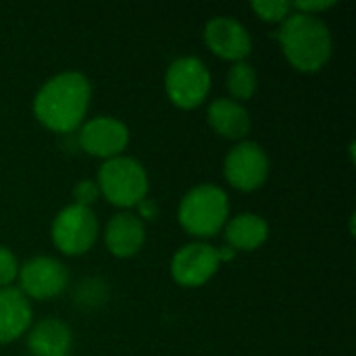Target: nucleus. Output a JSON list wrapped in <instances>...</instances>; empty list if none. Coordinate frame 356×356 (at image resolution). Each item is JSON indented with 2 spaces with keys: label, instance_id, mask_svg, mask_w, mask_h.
<instances>
[{
  "label": "nucleus",
  "instance_id": "nucleus-23",
  "mask_svg": "<svg viewBox=\"0 0 356 356\" xmlns=\"http://www.w3.org/2000/svg\"><path fill=\"white\" fill-rule=\"evenodd\" d=\"M65 356H69V355H65Z\"/></svg>",
  "mask_w": 356,
  "mask_h": 356
},
{
  "label": "nucleus",
  "instance_id": "nucleus-19",
  "mask_svg": "<svg viewBox=\"0 0 356 356\" xmlns=\"http://www.w3.org/2000/svg\"><path fill=\"white\" fill-rule=\"evenodd\" d=\"M17 275H19V263L15 254L6 246H0V288H10Z\"/></svg>",
  "mask_w": 356,
  "mask_h": 356
},
{
  "label": "nucleus",
  "instance_id": "nucleus-3",
  "mask_svg": "<svg viewBox=\"0 0 356 356\" xmlns=\"http://www.w3.org/2000/svg\"><path fill=\"white\" fill-rule=\"evenodd\" d=\"M229 202L227 194L211 184L192 188L179 202V223L196 238H211L219 234L227 221Z\"/></svg>",
  "mask_w": 356,
  "mask_h": 356
},
{
  "label": "nucleus",
  "instance_id": "nucleus-18",
  "mask_svg": "<svg viewBox=\"0 0 356 356\" xmlns=\"http://www.w3.org/2000/svg\"><path fill=\"white\" fill-rule=\"evenodd\" d=\"M250 8L269 23H282L290 13H292V4L290 2H280V0H265V2H252Z\"/></svg>",
  "mask_w": 356,
  "mask_h": 356
},
{
  "label": "nucleus",
  "instance_id": "nucleus-6",
  "mask_svg": "<svg viewBox=\"0 0 356 356\" xmlns=\"http://www.w3.org/2000/svg\"><path fill=\"white\" fill-rule=\"evenodd\" d=\"M98 236V221L92 209L69 204L52 221L54 246L71 257L83 254L92 248Z\"/></svg>",
  "mask_w": 356,
  "mask_h": 356
},
{
  "label": "nucleus",
  "instance_id": "nucleus-22",
  "mask_svg": "<svg viewBox=\"0 0 356 356\" xmlns=\"http://www.w3.org/2000/svg\"><path fill=\"white\" fill-rule=\"evenodd\" d=\"M138 207H140V215H142V217H146V219H154V217H156V207H154L152 200H146V198H144Z\"/></svg>",
  "mask_w": 356,
  "mask_h": 356
},
{
  "label": "nucleus",
  "instance_id": "nucleus-7",
  "mask_svg": "<svg viewBox=\"0 0 356 356\" xmlns=\"http://www.w3.org/2000/svg\"><path fill=\"white\" fill-rule=\"evenodd\" d=\"M19 290L27 298L48 300L58 296L69 282L67 267L50 257H35L19 267Z\"/></svg>",
  "mask_w": 356,
  "mask_h": 356
},
{
  "label": "nucleus",
  "instance_id": "nucleus-2",
  "mask_svg": "<svg viewBox=\"0 0 356 356\" xmlns=\"http://www.w3.org/2000/svg\"><path fill=\"white\" fill-rule=\"evenodd\" d=\"M273 35L290 65L302 73L319 71L332 56V33L319 17L292 10Z\"/></svg>",
  "mask_w": 356,
  "mask_h": 356
},
{
  "label": "nucleus",
  "instance_id": "nucleus-17",
  "mask_svg": "<svg viewBox=\"0 0 356 356\" xmlns=\"http://www.w3.org/2000/svg\"><path fill=\"white\" fill-rule=\"evenodd\" d=\"M227 88H229L232 96L238 98V100L252 98L254 92H257V73H254V69L244 60L236 63L227 73Z\"/></svg>",
  "mask_w": 356,
  "mask_h": 356
},
{
  "label": "nucleus",
  "instance_id": "nucleus-10",
  "mask_svg": "<svg viewBox=\"0 0 356 356\" xmlns=\"http://www.w3.org/2000/svg\"><path fill=\"white\" fill-rule=\"evenodd\" d=\"M77 142L83 152L108 161L121 156L129 142V131L121 121L113 117H96L79 129Z\"/></svg>",
  "mask_w": 356,
  "mask_h": 356
},
{
  "label": "nucleus",
  "instance_id": "nucleus-9",
  "mask_svg": "<svg viewBox=\"0 0 356 356\" xmlns=\"http://www.w3.org/2000/svg\"><path fill=\"white\" fill-rule=\"evenodd\" d=\"M219 263L221 261L217 248L202 242H194L175 252L171 261V273L179 286L198 288L215 275Z\"/></svg>",
  "mask_w": 356,
  "mask_h": 356
},
{
  "label": "nucleus",
  "instance_id": "nucleus-21",
  "mask_svg": "<svg viewBox=\"0 0 356 356\" xmlns=\"http://www.w3.org/2000/svg\"><path fill=\"white\" fill-rule=\"evenodd\" d=\"M292 4V10L296 13H302V15H313L317 17V13H323V10H330L336 6L334 0H300V2H290Z\"/></svg>",
  "mask_w": 356,
  "mask_h": 356
},
{
  "label": "nucleus",
  "instance_id": "nucleus-5",
  "mask_svg": "<svg viewBox=\"0 0 356 356\" xmlns=\"http://www.w3.org/2000/svg\"><path fill=\"white\" fill-rule=\"evenodd\" d=\"M169 100L179 108H196L207 100L211 90V73L196 56H184L169 65L165 75Z\"/></svg>",
  "mask_w": 356,
  "mask_h": 356
},
{
  "label": "nucleus",
  "instance_id": "nucleus-4",
  "mask_svg": "<svg viewBox=\"0 0 356 356\" xmlns=\"http://www.w3.org/2000/svg\"><path fill=\"white\" fill-rule=\"evenodd\" d=\"M98 190L115 207H136L148 194V175L131 156H115L104 161L98 171Z\"/></svg>",
  "mask_w": 356,
  "mask_h": 356
},
{
  "label": "nucleus",
  "instance_id": "nucleus-13",
  "mask_svg": "<svg viewBox=\"0 0 356 356\" xmlns=\"http://www.w3.org/2000/svg\"><path fill=\"white\" fill-rule=\"evenodd\" d=\"M31 325V307L19 288H0V344L15 342Z\"/></svg>",
  "mask_w": 356,
  "mask_h": 356
},
{
  "label": "nucleus",
  "instance_id": "nucleus-12",
  "mask_svg": "<svg viewBox=\"0 0 356 356\" xmlns=\"http://www.w3.org/2000/svg\"><path fill=\"white\" fill-rule=\"evenodd\" d=\"M106 248L111 254L119 259H129L140 252L146 240V227L144 221L138 215L131 213H119L115 215L106 225Z\"/></svg>",
  "mask_w": 356,
  "mask_h": 356
},
{
  "label": "nucleus",
  "instance_id": "nucleus-1",
  "mask_svg": "<svg viewBox=\"0 0 356 356\" xmlns=\"http://www.w3.org/2000/svg\"><path fill=\"white\" fill-rule=\"evenodd\" d=\"M92 88L83 73L65 71L50 77L33 98V115L38 121L58 134L73 131L81 125Z\"/></svg>",
  "mask_w": 356,
  "mask_h": 356
},
{
  "label": "nucleus",
  "instance_id": "nucleus-14",
  "mask_svg": "<svg viewBox=\"0 0 356 356\" xmlns=\"http://www.w3.org/2000/svg\"><path fill=\"white\" fill-rule=\"evenodd\" d=\"M73 344V334L58 319H44L27 336V348L33 356H65Z\"/></svg>",
  "mask_w": 356,
  "mask_h": 356
},
{
  "label": "nucleus",
  "instance_id": "nucleus-15",
  "mask_svg": "<svg viewBox=\"0 0 356 356\" xmlns=\"http://www.w3.org/2000/svg\"><path fill=\"white\" fill-rule=\"evenodd\" d=\"M207 119L219 136L229 140H240L250 131V115L236 100H227V98L213 100L209 104Z\"/></svg>",
  "mask_w": 356,
  "mask_h": 356
},
{
  "label": "nucleus",
  "instance_id": "nucleus-8",
  "mask_svg": "<svg viewBox=\"0 0 356 356\" xmlns=\"http://www.w3.org/2000/svg\"><path fill=\"white\" fill-rule=\"evenodd\" d=\"M223 171L234 188L242 192H252L265 184L269 175V159L259 144L240 142L225 156Z\"/></svg>",
  "mask_w": 356,
  "mask_h": 356
},
{
  "label": "nucleus",
  "instance_id": "nucleus-11",
  "mask_svg": "<svg viewBox=\"0 0 356 356\" xmlns=\"http://www.w3.org/2000/svg\"><path fill=\"white\" fill-rule=\"evenodd\" d=\"M204 42L217 56L236 63L246 58L252 50V42L246 27L232 17L211 19L204 27Z\"/></svg>",
  "mask_w": 356,
  "mask_h": 356
},
{
  "label": "nucleus",
  "instance_id": "nucleus-20",
  "mask_svg": "<svg viewBox=\"0 0 356 356\" xmlns=\"http://www.w3.org/2000/svg\"><path fill=\"white\" fill-rule=\"evenodd\" d=\"M100 196V190H98V184L90 181V179H81L75 188H73V198H75V204L79 207H88L94 204Z\"/></svg>",
  "mask_w": 356,
  "mask_h": 356
},
{
  "label": "nucleus",
  "instance_id": "nucleus-16",
  "mask_svg": "<svg viewBox=\"0 0 356 356\" xmlns=\"http://www.w3.org/2000/svg\"><path fill=\"white\" fill-rule=\"evenodd\" d=\"M269 236V225L265 219L252 213H244L234 217L225 227V240L229 242V248L236 250H257L265 244Z\"/></svg>",
  "mask_w": 356,
  "mask_h": 356
}]
</instances>
